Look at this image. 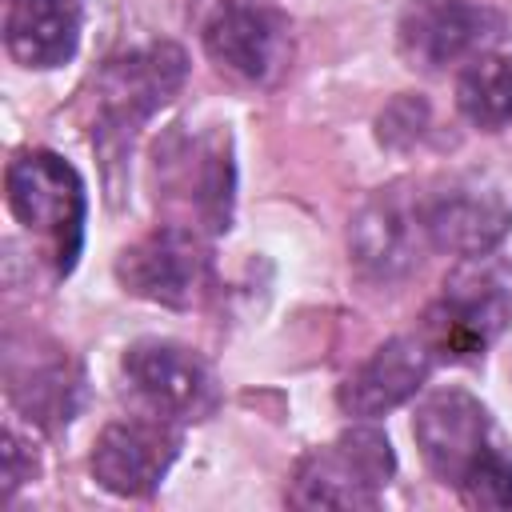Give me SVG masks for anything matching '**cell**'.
I'll return each instance as SVG.
<instances>
[{
	"label": "cell",
	"instance_id": "1",
	"mask_svg": "<svg viewBox=\"0 0 512 512\" xmlns=\"http://www.w3.org/2000/svg\"><path fill=\"white\" fill-rule=\"evenodd\" d=\"M4 200L28 232L48 240L56 276H68L84 244V212H88L80 172L48 148H28L8 160Z\"/></svg>",
	"mask_w": 512,
	"mask_h": 512
},
{
	"label": "cell",
	"instance_id": "2",
	"mask_svg": "<svg viewBox=\"0 0 512 512\" xmlns=\"http://www.w3.org/2000/svg\"><path fill=\"white\" fill-rule=\"evenodd\" d=\"M396 472L392 444L372 424L344 428L332 444L308 452L296 468V508H376Z\"/></svg>",
	"mask_w": 512,
	"mask_h": 512
},
{
	"label": "cell",
	"instance_id": "3",
	"mask_svg": "<svg viewBox=\"0 0 512 512\" xmlns=\"http://www.w3.org/2000/svg\"><path fill=\"white\" fill-rule=\"evenodd\" d=\"M188 76L184 48L160 40L132 48L104 64L96 80V128L104 148H124L180 88Z\"/></svg>",
	"mask_w": 512,
	"mask_h": 512
},
{
	"label": "cell",
	"instance_id": "4",
	"mask_svg": "<svg viewBox=\"0 0 512 512\" xmlns=\"http://www.w3.org/2000/svg\"><path fill=\"white\" fill-rule=\"evenodd\" d=\"M504 36V16L480 0H408L396 24V44L408 68L444 72L468 64Z\"/></svg>",
	"mask_w": 512,
	"mask_h": 512
},
{
	"label": "cell",
	"instance_id": "5",
	"mask_svg": "<svg viewBox=\"0 0 512 512\" xmlns=\"http://www.w3.org/2000/svg\"><path fill=\"white\" fill-rule=\"evenodd\" d=\"M512 316V292L492 268H460L444 280V292L424 312V344L432 356L448 360H476L484 348L504 332Z\"/></svg>",
	"mask_w": 512,
	"mask_h": 512
},
{
	"label": "cell",
	"instance_id": "6",
	"mask_svg": "<svg viewBox=\"0 0 512 512\" xmlns=\"http://www.w3.org/2000/svg\"><path fill=\"white\" fill-rule=\"evenodd\" d=\"M120 368L140 404L160 420H208L220 408L216 372L176 340H136Z\"/></svg>",
	"mask_w": 512,
	"mask_h": 512
},
{
	"label": "cell",
	"instance_id": "7",
	"mask_svg": "<svg viewBox=\"0 0 512 512\" xmlns=\"http://www.w3.org/2000/svg\"><path fill=\"white\" fill-rule=\"evenodd\" d=\"M204 52L244 84H272L288 68L292 32L272 0H220L204 24Z\"/></svg>",
	"mask_w": 512,
	"mask_h": 512
},
{
	"label": "cell",
	"instance_id": "8",
	"mask_svg": "<svg viewBox=\"0 0 512 512\" xmlns=\"http://www.w3.org/2000/svg\"><path fill=\"white\" fill-rule=\"evenodd\" d=\"M420 224L432 248L460 260H480L508 236L512 204L500 188L476 176H452L420 196Z\"/></svg>",
	"mask_w": 512,
	"mask_h": 512
},
{
	"label": "cell",
	"instance_id": "9",
	"mask_svg": "<svg viewBox=\"0 0 512 512\" xmlns=\"http://www.w3.org/2000/svg\"><path fill=\"white\" fill-rule=\"evenodd\" d=\"M116 276L140 300L164 308H188L208 284V252L196 228L160 224L120 252Z\"/></svg>",
	"mask_w": 512,
	"mask_h": 512
},
{
	"label": "cell",
	"instance_id": "10",
	"mask_svg": "<svg viewBox=\"0 0 512 512\" xmlns=\"http://www.w3.org/2000/svg\"><path fill=\"white\" fill-rule=\"evenodd\" d=\"M412 436L432 476L452 488H460L480 468V460L496 448L488 408L464 388H440L424 396L412 420Z\"/></svg>",
	"mask_w": 512,
	"mask_h": 512
},
{
	"label": "cell",
	"instance_id": "11",
	"mask_svg": "<svg viewBox=\"0 0 512 512\" xmlns=\"http://www.w3.org/2000/svg\"><path fill=\"white\" fill-rule=\"evenodd\" d=\"M176 452H180V432L172 428V420L160 416L116 420L96 436L92 476L112 496H148L168 476Z\"/></svg>",
	"mask_w": 512,
	"mask_h": 512
},
{
	"label": "cell",
	"instance_id": "12",
	"mask_svg": "<svg viewBox=\"0 0 512 512\" xmlns=\"http://www.w3.org/2000/svg\"><path fill=\"white\" fill-rule=\"evenodd\" d=\"M424 224H420V196L408 200L396 188L376 192L348 228V256L352 264L376 280L392 284L408 276L420 264V244H424Z\"/></svg>",
	"mask_w": 512,
	"mask_h": 512
},
{
	"label": "cell",
	"instance_id": "13",
	"mask_svg": "<svg viewBox=\"0 0 512 512\" xmlns=\"http://www.w3.org/2000/svg\"><path fill=\"white\" fill-rule=\"evenodd\" d=\"M432 372V348L420 336H396L380 344L336 392L340 408L356 420H376L392 408H400L408 396L420 392V384Z\"/></svg>",
	"mask_w": 512,
	"mask_h": 512
},
{
	"label": "cell",
	"instance_id": "14",
	"mask_svg": "<svg viewBox=\"0 0 512 512\" xmlns=\"http://www.w3.org/2000/svg\"><path fill=\"white\" fill-rule=\"evenodd\" d=\"M4 48L24 68H60L80 48L76 0H8Z\"/></svg>",
	"mask_w": 512,
	"mask_h": 512
},
{
	"label": "cell",
	"instance_id": "15",
	"mask_svg": "<svg viewBox=\"0 0 512 512\" xmlns=\"http://www.w3.org/2000/svg\"><path fill=\"white\" fill-rule=\"evenodd\" d=\"M76 392H80V372L52 356V360H28V364H8V396L28 412V420L60 428L76 412Z\"/></svg>",
	"mask_w": 512,
	"mask_h": 512
},
{
	"label": "cell",
	"instance_id": "16",
	"mask_svg": "<svg viewBox=\"0 0 512 512\" xmlns=\"http://www.w3.org/2000/svg\"><path fill=\"white\" fill-rule=\"evenodd\" d=\"M456 108L480 132L512 124V56L480 52L456 76Z\"/></svg>",
	"mask_w": 512,
	"mask_h": 512
},
{
	"label": "cell",
	"instance_id": "17",
	"mask_svg": "<svg viewBox=\"0 0 512 512\" xmlns=\"http://www.w3.org/2000/svg\"><path fill=\"white\" fill-rule=\"evenodd\" d=\"M456 492L472 508H512V460L500 448H492Z\"/></svg>",
	"mask_w": 512,
	"mask_h": 512
},
{
	"label": "cell",
	"instance_id": "18",
	"mask_svg": "<svg viewBox=\"0 0 512 512\" xmlns=\"http://www.w3.org/2000/svg\"><path fill=\"white\" fill-rule=\"evenodd\" d=\"M32 472H36V452L20 436V428L8 420V428H4V496H12L24 480H32Z\"/></svg>",
	"mask_w": 512,
	"mask_h": 512
}]
</instances>
